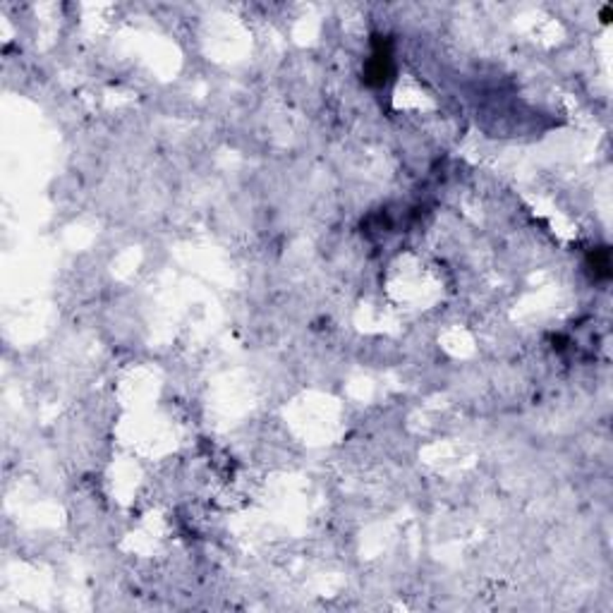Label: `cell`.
I'll use <instances>...</instances> for the list:
<instances>
[{
	"mask_svg": "<svg viewBox=\"0 0 613 613\" xmlns=\"http://www.w3.org/2000/svg\"><path fill=\"white\" fill-rule=\"evenodd\" d=\"M611 13H613V10H611V5H606V8H601V15H599V17H601V22H604V24H609V22H611Z\"/></svg>",
	"mask_w": 613,
	"mask_h": 613,
	"instance_id": "cell-3",
	"label": "cell"
},
{
	"mask_svg": "<svg viewBox=\"0 0 613 613\" xmlns=\"http://www.w3.org/2000/svg\"><path fill=\"white\" fill-rule=\"evenodd\" d=\"M587 266L592 268L594 278H601V280L611 278V254H609V250H606V247H599V250L589 252Z\"/></svg>",
	"mask_w": 613,
	"mask_h": 613,
	"instance_id": "cell-2",
	"label": "cell"
},
{
	"mask_svg": "<svg viewBox=\"0 0 613 613\" xmlns=\"http://www.w3.org/2000/svg\"><path fill=\"white\" fill-rule=\"evenodd\" d=\"M374 53H371L367 67H364V82L371 87H384L393 72V53L391 41L384 36H374Z\"/></svg>",
	"mask_w": 613,
	"mask_h": 613,
	"instance_id": "cell-1",
	"label": "cell"
}]
</instances>
